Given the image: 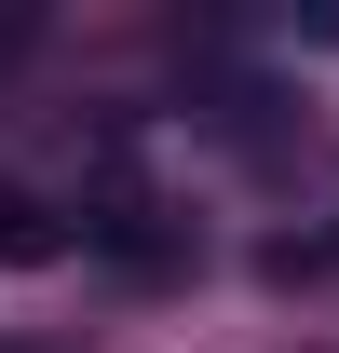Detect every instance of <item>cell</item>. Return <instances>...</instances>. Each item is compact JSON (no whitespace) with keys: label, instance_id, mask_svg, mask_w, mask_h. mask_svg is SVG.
Returning <instances> with one entry per match:
<instances>
[]
</instances>
